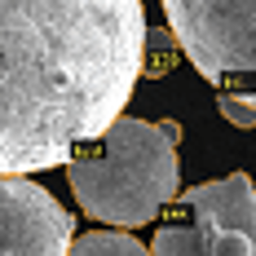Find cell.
<instances>
[{
  "label": "cell",
  "mask_w": 256,
  "mask_h": 256,
  "mask_svg": "<svg viewBox=\"0 0 256 256\" xmlns=\"http://www.w3.org/2000/svg\"><path fill=\"white\" fill-rule=\"evenodd\" d=\"M146 66L142 0H0V177L66 168Z\"/></svg>",
  "instance_id": "obj_1"
},
{
  "label": "cell",
  "mask_w": 256,
  "mask_h": 256,
  "mask_svg": "<svg viewBox=\"0 0 256 256\" xmlns=\"http://www.w3.org/2000/svg\"><path fill=\"white\" fill-rule=\"evenodd\" d=\"M177 124H146L120 115L102 137L66 159L76 204L102 226H146L181 190Z\"/></svg>",
  "instance_id": "obj_2"
},
{
  "label": "cell",
  "mask_w": 256,
  "mask_h": 256,
  "mask_svg": "<svg viewBox=\"0 0 256 256\" xmlns=\"http://www.w3.org/2000/svg\"><path fill=\"white\" fill-rule=\"evenodd\" d=\"M164 18L216 98L256 110V0H164Z\"/></svg>",
  "instance_id": "obj_3"
},
{
  "label": "cell",
  "mask_w": 256,
  "mask_h": 256,
  "mask_svg": "<svg viewBox=\"0 0 256 256\" xmlns=\"http://www.w3.org/2000/svg\"><path fill=\"white\" fill-rule=\"evenodd\" d=\"M150 256H256V186L248 172L190 186L154 230Z\"/></svg>",
  "instance_id": "obj_4"
},
{
  "label": "cell",
  "mask_w": 256,
  "mask_h": 256,
  "mask_svg": "<svg viewBox=\"0 0 256 256\" xmlns=\"http://www.w3.org/2000/svg\"><path fill=\"white\" fill-rule=\"evenodd\" d=\"M71 226V212L44 186L0 177V256H66Z\"/></svg>",
  "instance_id": "obj_5"
},
{
  "label": "cell",
  "mask_w": 256,
  "mask_h": 256,
  "mask_svg": "<svg viewBox=\"0 0 256 256\" xmlns=\"http://www.w3.org/2000/svg\"><path fill=\"white\" fill-rule=\"evenodd\" d=\"M66 256H150V248H142L124 230H93V234L71 238V252Z\"/></svg>",
  "instance_id": "obj_6"
},
{
  "label": "cell",
  "mask_w": 256,
  "mask_h": 256,
  "mask_svg": "<svg viewBox=\"0 0 256 256\" xmlns=\"http://www.w3.org/2000/svg\"><path fill=\"white\" fill-rule=\"evenodd\" d=\"M216 106H221V115H226L234 128H256V110H252V106L230 102V98H216Z\"/></svg>",
  "instance_id": "obj_7"
}]
</instances>
